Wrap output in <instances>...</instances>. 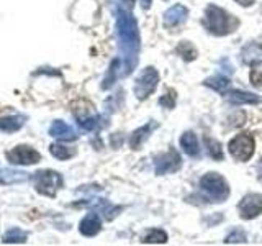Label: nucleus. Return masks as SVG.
I'll return each mask as SVG.
<instances>
[{"label":"nucleus","instance_id":"nucleus-9","mask_svg":"<svg viewBox=\"0 0 262 246\" xmlns=\"http://www.w3.org/2000/svg\"><path fill=\"white\" fill-rule=\"evenodd\" d=\"M180 156L177 154V151H169L166 154H162L161 158H158L156 161V172L158 174H167V172H174L180 168Z\"/></svg>","mask_w":262,"mask_h":246},{"label":"nucleus","instance_id":"nucleus-19","mask_svg":"<svg viewBox=\"0 0 262 246\" xmlns=\"http://www.w3.org/2000/svg\"><path fill=\"white\" fill-rule=\"evenodd\" d=\"M4 241L5 243H23V241H27V233L20 228H13L10 232L5 233Z\"/></svg>","mask_w":262,"mask_h":246},{"label":"nucleus","instance_id":"nucleus-2","mask_svg":"<svg viewBox=\"0 0 262 246\" xmlns=\"http://www.w3.org/2000/svg\"><path fill=\"white\" fill-rule=\"evenodd\" d=\"M205 25L215 35H226L237 27V20L225 10H221L220 7L210 5L205 13Z\"/></svg>","mask_w":262,"mask_h":246},{"label":"nucleus","instance_id":"nucleus-26","mask_svg":"<svg viewBox=\"0 0 262 246\" xmlns=\"http://www.w3.org/2000/svg\"><path fill=\"white\" fill-rule=\"evenodd\" d=\"M174 104H176V94H172V92H169L167 95H164L161 98V105H164L166 109H172Z\"/></svg>","mask_w":262,"mask_h":246},{"label":"nucleus","instance_id":"nucleus-11","mask_svg":"<svg viewBox=\"0 0 262 246\" xmlns=\"http://www.w3.org/2000/svg\"><path fill=\"white\" fill-rule=\"evenodd\" d=\"M49 133H51V136L57 138V139H64V141H69V139H76L77 135L76 131H74L69 125H66L64 121L57 120L54 121L51 128H49Z\"/></svg>","mask_w":262,"mask_h":246},{"label":"nucleus","instance_id":"nucleus-27","mask_svg":"<svg viewBox=\"0 0 262 246\" xmlns=\"http://www.w3.org/2000/svg\"><path fill=\"white\" fill-rule=\"evenodd\" d=\"M236 2H237V4H241L243 7H248V5H251V4L254 2V0H236Z\"/></svg>","mask_w":262,"mask_h":246},{"label":"nucleus","instance_id":"nucleus-16","mask_svg":"<svg viewBox=\"0 0 262 246\" xmlns=\"http://www.w3.org/2000/svg\"><path fill=\"white\" fill-rule=\"evenodd\" d=\"M154 128V125H144L143 128H139V130H136L135 133H133V136H131V148L133 150H139V146L143 145V141L147 138V135H149V131Z\"/></svg>","mask_w":262,"mask_h":246},{"label":"nucleus","instance_id":"nucleus-13","mask_svg":"<svg viewBox=\"0 0 262 246\" xmlns=\"http://www.w3.org/2000/svg\"><path fill=\"white\" fill-rule=\"evenodd\" d=\"M100 218L97 213H89V215L80 221V232L85 236H94L100 232Z\"/></svg>","mask_w":262,"mask_h":246},{"label":"nucleus","instance_id":"nucleus-14","mask_svg":"<svg viewBox=\"0 0 262 246\" xmlns=\"http://www.w3.org/2000/svg\"><path fill=\"white\" fill-rule=\"evenodd\" d=\"M180 145H182L184 151L188 156H196V154H199V151H200L199 141H196V136L192 133V131H187V133L182 135V138H180Z\"/></svg>","mask_w":262,"mask_h":246},{"label":"nucleus","instance_id":"nucleus-25","mask_svg":"<svg viewBox=\"0 0 262 246\" xmlns=\"http://www.w3.org/2000/svg\"><path fill=\"white\" fill-rule=\"evenodd\" d=\"M251 80H252V84L262 86V68H260V66H257V68L252 69V72H251Z\"/></svg>","mask_w":262,"mask_h":246},{"label":"nucleus","instance_id":"nucleus-17","mask_svg":"<svg viewBox=\"0 0 262 246\" xmlns=\"http://www.w3.org/2000/svg\"><path fill=\"white\" fill-rule=\"evenodd\" d=\"M21 125H23V117L0 118V130H4V131H16Z\"/></svg>","mask_w":262,"mask_h":246},{"label":"nucleus","instance_id":"nucleus-1","mask_svg":"<svg viewBox=\"0 0 262 246\" xmlns=\"http://www.w3.org/2000/svg\"><path fill=\"white\" fill-rule=\"evenodd\" d=\"M117 28L120 46L126 57V66L131 71L136 64V54L139 49V35H138V25L136 20L126 10H118L117 13Z\"/></svg>","mask_w":262,"mask_h":246},{"label":"nucleus","instance_id":"nucleus-21","mask_svg":"<svg viewBox=\"0 0 262 246\" xmlns=\"http://www.w3.org/2000/svg\"><path fill=\"white\" fill-rule=\"evenodd\" d=\"M205 84L208 87H213L215 90H225L229 86V80L225 76H215V77H210L205 80Z\"/></svg>","mask_w":262,"mask_h":246},{"label":"nucleus","instance_id":"nucleus-8","mask_svg":"<svg viewBox=\"0 0 262 246\" xmlns=\"http://www.w3.org/2000/svg\"><path fill=\"white\" fill-rule=\"evenodd\" d=\"M260 212H262V195L260 194L246 195L239 203V213L246 220L257 217Z\"/></svg>","mask_w":262,"mask_h":246},{"label":"nucleus","instance_id":"nucleus-15","mask_svg":"<svg viewBox=\"0 0 262 246\" xmlns=\"http://www.w3.org/2000/svg\"><path fill=\"white\" fill-rule=\"evenodd\" d=\"M243 57H244V61L248 63V64H257L262 61V48L257 46V45H249L248 48L243 51Z\"/></svg>","mask_w":262,"mask_h":246},{"label":"nucleus","instance_id":"nucleus-10","mask_svg":"<svg viewBox=\"0 0 262 246\" xmlns=\"http://www.w3.org/2000/svg\"><path fill=\"white\" fill-rule=\"evenodd\" d=\"M187 15L188 12L184 5H174L164 13V23H166V27H177L187 20Z\"/></svg>","mask_w":262,"mask_h":246},{"label":"nucleus","instance_id":"nucleus-18","mask_svg":"<svg viewBox=\"0 0 262 246\" xmlns=\"http://www.w3.org/2000/svg\"><path fill=\"white\" fill-rule=\"evenodd\" d=\"M51 154L57 159H69L76 154V151H74L72 148H68L64 145H51Z\"/></svg>","mask_w":262,"mask_h":246},{"label":"nucleus","instance_id":"nucleus-28","mask_svg":"<svg viewBox=\"0 0 262 246\" xmlns=\"http://www.w3.org/2000/svg\"><path fill=\"white\" fill-rule=\"evenodd\" d=\"M141 5H143V8H149L151 7V0H141Z\"/></svg>","mask_w":262,"mask_h":246},{"label":"nucleus","instance_id":"nucleus-24","mask_svg":"<svg viewBox=\"0 0 262 246\" xmlns=\"http://www.w3.org/2000/svg\"><path fill=\"white\" fill-rule=\"evenodd\" d=\"M225 241L226 243H239V241L244 243L246 241V235L243 232H237V230H236V232H233L231 235H229Z\"/></svg>","mask_w":262,"mask_h":246},{"label":"nucleus","instance_id":"nucleus-5","mask_svg":"<svg viewBox=\"0 0 262 246\" xmlns=\"http://www.w3.org/2000/svg\"><path fill=\"white\" fill-rule=\"evenodd\" d=\"M158 82H159V74L156 69L152 68H147L141 72V76L136 79V84H135V95L138 98H146L147 95H151L156 87H158Z\"/></svg>","mask_w":262,"mask_h":246},{"label":"nucleus","instance_id":"nucleus-7","mask_svg":"<svg viewBox=\"0 0 262 246\" xmlns=\"http://www.w3.org/2000/svg\"><path fill=\"white\" fill-rule=\"evenodd\" d=\"M7 158L13 164H35L41 159V156L30 146H16L7 153Z\"/></svg>","mask_w":262,"mask_h":246},{"label":"nucleus","instance_id":"nucleus-3","mask_svg":"<svg viewBox=\"0 0 262 246\" xmlns=\"http://www.w3.org/2000/svg\"><path fill=\"white\" fill-rule=\"evenodd\" d=\"M200 187L207 192L215 202H223L228 194L229 189L226 180L221 177L216 172H210V174H205L200 180Z\"/></svg>","mask_w":262,"mask_h":246},{"label":"nucleus","instance_id":"nucleus-20","mask_svg":"<svg viewBox=\"0 0 262 246\" xmlns=\"http://www.w3.org/2000/svg\"><path fill=\"white\" fill-rule=\"evenodd\" d=\"M205 143H207V148H208V153L213 159H223V150H221L220 143L216 139H211V138H205Z\"/></svg>","mask_w":262,"mask_h":246},{"label":"nucleus","instance_id":"nucleus-23","mask_svg":"<svg viewBox=\"0 0 262 246\" xmlns=\"http://www.w3.org/2000/svg\"><path fill=\"white\" fill-rule=\"evenodd\" d=\"M144 243H166L167 241V235L161 232V230H152L151 233H147L144 236Z\"/></svg>","mask_w":262,"mask_h":246},{"label":"nucleus","instance_id":"nucleus-30","mask_svg":"<svg viewBox=\"0 0 262 246\" xmlns=\"http://www.w3.org/2000/svg\"><path fill=\"white\" fill-rule=\"evenodd\" d=\"M123 2H125V4H126L128 7H131V5L135 4V0H123Z\"/></svg>","mask_w":262,"mask_h":246},{"label":"nucleus","instance_id":"nucleus-12","mask_svg":"<svg viewBox=\"0 0 262 246\" xmlns=\"http://www.w3.org/2000/svg\"><path fill=\"white\" fill-rule=\"evenodd\" d=\"M226 98L234 105H241V104H259L260 97L251 92H243V90H231L229 94H226Z\"/></svg>","mask_w":262,"mask_h":246},{"label":"nucleus","instance_id":"nucleus-22","mask_svg":"<svg viewBox=\"0 0 262 246\" xmlns=\"http://www.w3.org/2000/svg\"><path fill=\"white\" fill-rule=\"evenodd\" d=\"M177 53L184 57V59H188V61H192L195 59V56H196V51H195V48L190 45V43H187V41H184V43H180L179 48H177Z\"/></svg>","mask_w":262,"mask_h":246},{"label":"nucleus","instance_id":"nucleus-29","mask_svg":"<svg viewBox=\"0 0 262 246\" xmlns=\"http://www.w3.org/2000/svg\"><path fill=\"white\" fill-rule=\"evenodd\" d=\"M259 179H260V182H262V161L259 164Z\"/></svg>","mask_w":262,"mask_h":246},{"label":"nucleus","instance_id":"nucleus-6","mask_svg":"<svg viewBox=\"0 0 262 246\" xmlns=\"http://www.w3.org/2000/svg\"><path fill=\"white\" fill-rule=\"evenodd\" d=\"M229 153H231L236 159L248 161L254 153V139L249 135H237L229 141Z\"/></svg>","mask_w":262,"mask_h":246},{"label":"nucleus","instance_id":"nucleus-4","mask_svg":"<svg viewBox=\"0 0 262 246\" xmlns=\"http://www.w3.org/2000/svg\"><path fill=\"white\" fill-rule=\"evenodd\" d=\"M33 182H35V187H36L38 192L53 197L57 189L62 186V179L57 172L41 171V172H35V176H33Z\"/></svg>","mask_w":262,"mask_h":246}]
</instances>
